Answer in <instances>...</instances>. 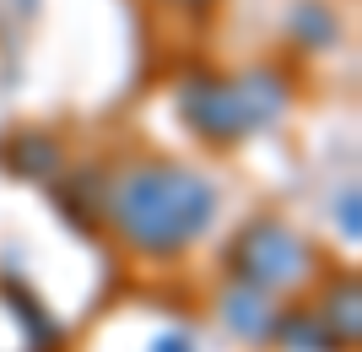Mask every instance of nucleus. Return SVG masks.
<instances>
[{"instance_id": "f257e3e1", "label": "nucleus", "mask_w": 362, "mask_h": 352, "mask_svg": "<svg viewBox=\"0 0 362 352\" xmlns=\"http://www.w3.org/2000/svg\"><path fill=\"white\" fill-rule=\"evenodd\" d=\"M114 217L141 249H179L211 217V190L184 169H146L119 184Z\"/></svg>"}, {"instance_id": "7ed1b4c3", "label": "nucleus", "mask_w": 362, "mask_h": 352, "mask_svg": "<svg viewBox=\"0 0 362 352\" xmlns=\"http://www.w3.org/2000/svg\"><path fill=\"white\" fill-rule=\"evenodd\" d=\"M243 271L255 276V282H292L303 271V244L287 228L265 222V228H255L243 239Z\"/></svg>"}, {"instance_id": "f03ea898", "label": "nucleus", "mask_w": 362, "mask_h": 352, "mask_svg": "<svg viewBox=\"0 0 362 352\" xmlns=\"http://www.w3.org/2000/svg\"><path fill=\"white\" fill-rule=\"evenodd\" d=\"M281 108V81L276 76H249V81H200L184 92V114L206 136H243L265 125Z\"/></svg>"}, {"instance_id": "20e7f679", "label": "nucleus", "mask_w": 362, "mask_h": 352, "mask_svg": "<svg viewBox=\"0 0 362 352\" xmlns=\"http://www.w3.org/2000/svg\"><path fill=\"white\" fill-rule=\"evenodd\" d=\"M163 352H189V347H184V341H163Z\"/></svg>"}]
</instances>
